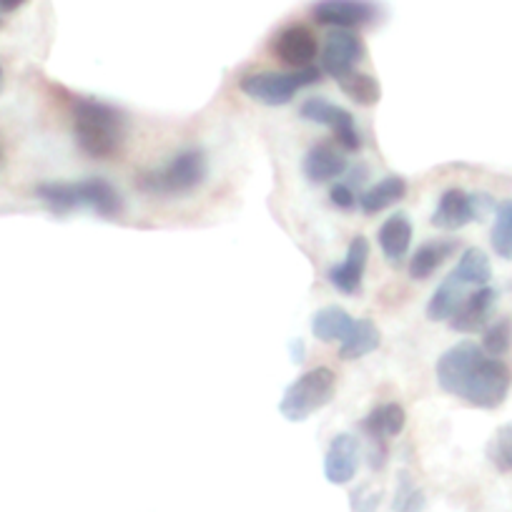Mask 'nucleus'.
Instances as JSON below:
<instances>
[{"label":"nucleus","mask_w":512,"mask_h":512,"mask_svg":"<svg viewBox=\"0 0 512 512\" xmlns=\"http://www.w3.org/2000/svg\"><path fill=\"white\" fill-rule=\"evenodd\" d=\"M379 246H382L384 256L390 259L392 264L402 262V256H407L412 244V224L405 214H395L384 221L382 229L377 234Z\"/></svg>","instance_id":"f3484780"},{"label":"nucleus","mask_w":512,"mask_h":512,"mask_svg":"<svg viewBox=\"0 0 512 512\" xmlns=\"http://www.w3.org/2000/svg\"><path fill=\"white\" fill-rule=\"evenodd\" d=\"M332 204L337 206V209H342V211H349V209H354V206H357V194H354L352 191V186H347V184H337L332 189Z\"/></svg>","instance_id":"c85d7f7f"},{"label":"nucleus","mask_w":512,"mask_h":512,"mask_svg":"<svg viewBox=\"0 0 512 512\" xmlns=\"http://www.w3.org/2000/svg\"><path fill=\"white\" fill-rule=\"evenodd\" d=\"M339 88L344 91V96H349L354 103H359V106H374V103L379 101V96H382L379 83L374 81L372 76L359 71H352L347 73V76L339 78Z\"/></svg>","instance_id":"b1692460"},{"label":"nucleus","mask_w":512,"mask_h":512,"mask_svg":"<svg viewBox=\"0 0 512 512\" xmlns=\"http://www.w3.org/2000/svg\"><path fill=\"white\" fill-rule=\"evenodd\" d=\"M36 196L58 214L73 209H93L101 216H118L123 209L118 191L103 179H86L76 181V184H66V181L41 184L36 189Z\"/></svg>","instance_id":"7ed1b4c3"},{"label":"nucleus","mask_w":512,"mask_h":512,"mask_svg":"<svg viewBox=\"0 0 512 512\" xmlns=\"http://www.w3.org/2000/svg\"><path fill=\"white\" fill-rule=\"evenodd\" d=\"M452 274H455L465 287L480 289V287H487V282H490L492 264L482 249H467Z\"/></svg>","instance_id":"4be33fe9"},{"label":"nucleus","mask_w":512,"mask_h":512,"mask_svg":"<svg viewBox=\"0 0 512 512\" xmlns=\"http://www.w3.org/2000/svg\"><path fill=\"white\" fill-rule=\"evenodd\" d=\"M465 297V284H462L455 274H450V277L437 287V292L432 294L430 304H427V319H432V322H445V319H450L452 314H455V309L460 307V302Z\"/></svg>","instance_id":"412c9836"},{"label":"nucleus","mask_w":512,"mask_h":512,"mask_svg":"<svg viewBox=\"0 0 512 512\" xmlns=\"http://www.w3.org/2000/svg\"><path fill=\"white\" fill-rule=\"evenodd\" d=\"M457 251V241H427L410 259L412 279H430Z\"/></svg>","instance_id":"a211bd4d"},{"label":"nucleus","mask_w":512,"mask_h":512,"mask_svg":"<svg viewBox=\"0 0 512 512\" xmlns=\"http://www.w3.org/2000/svg\"><path fill=\"white\" fill-rule=\"evenodd\" d=\"M344 169H347V156L334 144H317L314 149H309L307 159H304V176L312 184H327V181L342 176Z\"/></svg>","instance_id":"2eb2a0df"},{"label":"nucleus","mask_w":512,"mask_h":512,"mask_svg":"<svg viewBox=\"0 0 512 512\" xmlns=\"http://www.w3.org/2000/svg\"><path fill=\"white\" fill-rule=\"evenodd\" d=\"M73 131L83 154L91 159H111L121 151L126 136L123 113L96 98L73 101Z\"/></svg>","instance_id":"f03ea898"},{"label":"nucleus","mask_w":512,"mask_h":512,"mask_svg":"<svg viewBox=\"0 0 512 512\" xmlns=\"http://www.w3.org/2000/svg\"><path fill=\"white\" fill-rule=\"evenodd\" d=\"M492 249L502 259H512V201H502L495 209V224H492Z\"/></svg>","instance_id":"393cba45"},{"label":"nucleus","mask_w":512,"mask_h":512,"mask_svg":"<svg viewBox=\"0 0 512 512\" xmlns=\"http://www.w3.org/2000/svg\"><path fill=\"white\" fill-rule=\"evenodd\" d=\"M425 507V495L417 490L415 482L407 475L400 477V487H397L395 510L397 512H420Z\"/></svg>","instance_id":"cd10ccee"},{"label":"nucleus","mask_w":512,"mask_h":512,"mask_svg":"<svg viewBox=\"0 0 512 512\" xmlns=\"http://www.w3.org/2000/svg\"><path fill=\"white\" fill-rule=\"evenodd\" d=\"M304 121L322 123V126L332 128L334 139L342 146L344 151H357L362 146V136H359L357 126H354L352 113L344 111V108L334 106V103L324 101V98H309L299 108Z\"/></svg>","instance_id":"1a4fd4ad"},{"label":"nucleus","mask_w":512,"mask_h":512,"mask_svg":"<svg viewBox=\"0 0 512 512\" xmlns=\"http://www.w3.org/2000/svg\"><path fill=\"white\" fill-rule=\"evenodd\" d=\"M369 259V241L364 236H354L347 249V259L339 267L329 269V282L342 294H354L362 287V274Z\"/></svg>","instance_id":"ddd939ff"},{"label":"nucleus","mask_w":512,"mask_h":512,"mask_svg":"<svg viewBox=\"0 0 512 512\" xmlns=\"http://www.w3.org/2000/svg\"><path fill=\"white\" fill-rule=\"evenodd\" d=\"M407 415L402 410V405L397 402H387V405L377 407L372 410V415L362 422L364 432L369 435V440L377 442L379 450H384V442L390 440V437H397L402 430H405Z\"/></svg>","instance_id":"dca6fc26"},{"label":"nucleus","mask_w":512,"mask_h":512,"mask_svg":"<svg viewBox=\"0 0 512 512\" xmlns=\"http://www.w3.org/2000/svg\"><path fill=\"white\" fill-rule=\"evenodd\" d=\"M3 83H6V76H3V66H0V93H3Z\"/></svg>","instance_id":"7c9ffc66"},{"label":"nucleus","mask_w":512,"mask_h":512,"mask_svg":"<svg viewBox=\"0 0 512 512\" xmlns=\"http://www.w3.org/2000/svg\"><path fill=\"white\" fill-rule=\"evenodd\" d=\"M364 53H367V48H364V41L357 33L334 31L322 48V71L339 81V78L354 71V66L362 61Z\"/></svg>","instance_id":"9d476101"},{"label":"nucleus","mask_w":512,"mask_h":512,"mask_svg":"<svg viewBox=\"0 0 512 512\" xmlns=\"http://www.w3.org/2000/svg\"><path fill=\"white\" fill-rule=\"evenodd\" d=\"M497 292L490 287H480L477 292L467 294L460 302V307L455 309V314L450 317V327L455 332L472 334L477 329H485L487 322H490V314L495 309Z\"/></svg>","instance_id":"f8f14e48"},{"label":"nucleus","mask_w":512,"mask_h":512,"mask_svg":"<svg viewBox=\"0 0 512 512\" xmlns=\"http://www.w3.org/2000/svg\"><path fill=\"white\" fill-rule=\"evenodd\" d=\"M314 21L337 31H354L369 26L379 18V8L372 0H319L312 8Z\"/></svg>","instance_id":"6e6552de"},{"label":"nucleus","mask_w":512,"mask_h":512,"mask_svg":"<svg viewBox=\"0 0 512 512\" xmlns=\"http://www.w3.org/2000/svg\"><path fill=\"white\" fill-rule=\"evenodd\" d=\"M379 347V332L369 319H359L354 322L349 337L342 342V349H339V357L342 359H359L364 354L374 352Z\"/></svg>","instance_id":"5701e85b"},{"label":"nucleus","mask_w":512,"mask_h":512,"mask_svg":"<svg viewBox=\"0 0 512 512\" xmlns=\"http://www.w3.org/2000/svg\"><path fill=\"white\" fill-rule=\"evenodd\" d=\"M359 465V447L352 435H337L324 457V475L332 485H347L354 480Z\"/></svg>","instance_id":"4468645a"},{"label":"nucleus","mask_w":512,"mask_h":512,"mask_svg":"<svg viewBox=\"0 0 512 512\" xmlns=\"http://www.w3.org/2000/svg\"><path fill=\"white\" fill-rule=\"evenodd\" d=\"M407 194V184L402 176H387L379 184H374L372 189L364 191L359 196V206H362L364 214H379V211L390 209L392 204L405 199Z\"/></svg>","instance_id":"6ab92c4d"},{"label":"nucleus","mask_w":512,"mask_h":512,"mask_svg":"<svg viewBox=\"0 0 512 512\" xmlns=\"http://www.w3.org/2000/svg\"><path fill=\"white\" fill-rule=\"evenodd\" d=\"M512 347V319L502 317L497 322H492L490 327H485V334H482V349L490 357L500 359L510 352Z\"/></svg>","instance_id":"a878e982"},{"label":"nucleus","mask_w":512,"mask_h":512,"mask_svg":"<svg viewBox=\"0 0 512 512\" xmlns=\"http://www.w3.org/2000/svg\"><path fill=\"white\" fill-rule=\"evenodd\" d=\"M272 51L274 56L282 63H287V66L307 68L312 66V61L319 53L317 36H314L307 26H289L274 38Z\"/></svg>","instance_id":"9b49d317"},{"label":"nucleus","mask_w":512,"mask_h":512,"mask_svg":"<svg viewBox=\"0 0 512 512\" xmlns=\"http://www.w3.org/2000/svg\"><path fill=\"white\" fill-rule=\"evenodd\" d=\"M206 179V159L201 151H181L164 169L139 176V189L146 194H186Z\"/></svg>","instance_id":"423d86ee"},{"label":"nucleus","mask_w":512,"mask_h":512,"mask_svg":"<svg viewBox=\"0 0 512 512\" xmlns=\"http://www.w3.org/2000/svg\"><path fill=\"white\" fill-rule=\"evenodd\" d=\"M490 209H497V206L487 194H467L462 189H450L442 194L440 204L432 214V224L437 229L457 231L475 219H482Z\"/></svg>","instance_id":"0eeeda50"},{"label":"nucleus","mask_w":512,"mask_h":512,"mask_svg":"<svg viewBox=\"0 0 512 512\" xmlns=\"http://www.w3.org/2000/svg\"><path fill=\"white\" fill-rule=\"evenodd\" d=\"M322 81V71L314 66L297 68L294 73H246L239 81V88L264 106H284L294 98V93L304 86H314Z\"/></svg>","instance_id":"39448f33"},{"label":"nucleus","mask_w":512,"mask_h":512,"mask_svg":"<svg viewBox=\"0 0 512 512\" xmlns=\"http://www.w3.org/2000/svg\"><path fill=\"white\" fill-rule=\"evenodd\" d=\"M487 460L500 472H512V422L497 427L492 440L487 442Z\"/></svg>","instance_id":"bb28decb"},{"label":"nucleus","mask_w":512,"mask_h":512,"mask_svg":"<svg viewBox=\"0 0 512 512\" xmlns=\"http://www.w3.org/2000/svg\"><path fill=\"white\" fill-rule=\"evenodd\" d=\"M23 3H26V0H0V11L11 13V11H16V8H21Z\"/></svg>","instance_id":"c756f323"},{"label":"nucleus","mask_w":512,"mask_h":512,"mask_svg":"<svg viewBox=\"0 0 512 512\" xmlns=\"http://www.w3.org/2000/svg\"><path fill=\"white\" fill-rule=\"evenodd\" d=\"M334 390H337V377H334L332 369L314 367L304 372L297 382L289 384L282 397V405H279V412L289 422H304L314 412H319L324 405L332 402Z\"/></svg>","instance_id":"20e7f679"},{"label":"nucleus","mask_w":512,"mask_h":512,"mask_svg":"<svg viewBox=\"0 0 512 512\" xmlns=\"http://www.w3.org/2000/svg\"><path fill=\"white\" fill-rule=\"evenodd\" d=\"M437 384L447 395L480 410H497L507 400L512 372L475 342H460L437 359Z\"/></svg>","instance_id":"f257e3e1"},{"label":"nucleus","mask_w":512,"mask_h":512,"mask_svg":"<svg viewBox=\"0 0 512 512\" xmlns=\"http://www.w3.org/2000/svg\"><path fill=\"white\" fill-rule=\"evenodd\" d=\"M354 327V319L342 307H324L312 317V334L319 342H344Z\"/></svg>","instance_id":"aec40b11"}]
</instances>
